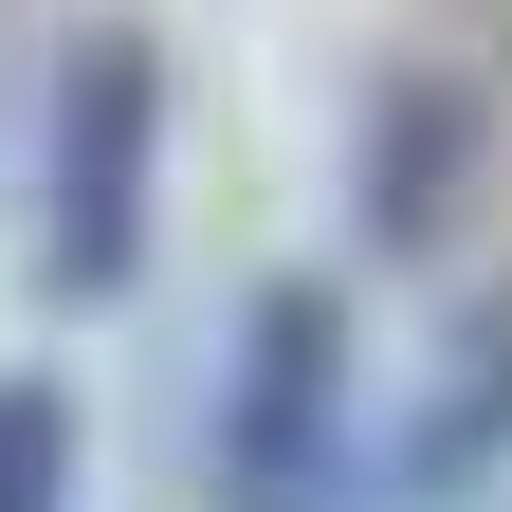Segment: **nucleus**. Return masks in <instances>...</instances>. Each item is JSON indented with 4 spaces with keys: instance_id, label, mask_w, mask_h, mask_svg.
Masks as SVG:
<instances>
[{
    "instance_id": "nucleus-1",
    "label": "nucleus",
    "mask_w": 512,
    "mask_h": 512,
    "mask_svg": "<svg viewBox=\"0 0 512 512\" xmlns=\"http://www.w3.org/2000/svg\"><path fill=\"white\" fill-rule=\"evenodd\" d=\"M147 165H165V55L147 19H92L37 110V293L55 311H110L147 275Z\"/></svg>"
},
{
    "instance_id": "nucleus-2",
    "label": "nucleus",
    "mask_w": 512,
    "mask_h": 512,
    "mask_svg": "<svg viewBox=\"0 0 512 512\" xmlns=\"http://www.w3.org/2000/svg\"><path fill=\"white\" fill-rule=\"evenodd\" d=\"M366 476V384H348V293L275 275L238 311V384H220V512H348Z\"/></svg>"
},
{
    "instance_id": "nucleus-3",
    "label": "nucleus",
    "mask_w": 512,
    "mask_h": 512,
    "mask_svg": "<svg viewBox=\"0 0 512 512\" xmlns=\"http://www.w3.org/2000/svg\"><path fill=\"white\" fill-rule=\"evenodd\" d=\"M366 238H439V183H458V147H476V110H458V74H403L366 110Z\"/></svg>"
},
{
    "instance_id": "nucleus-4",
    "label": "nucleus",
    "mask_w": 512,
    "mask_h": 512,
    "mask_svg": "<svg viewBox=\"0 0 512 512\" xmlns=\"http://www.w3.org/2000/svg\"><path fill=\"white\" fill-rule=\"evenodd\" d=\"M74 476H92V421H74V384H0V512H74Z\"/></svg>"
}]
</instances>
